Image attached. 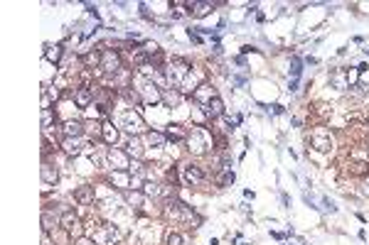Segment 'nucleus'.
<instances>
[{"mask_svg":"<svg viewBox=\"0 0 369 245\" xmlns=\"http://www.w3.org/2000/svg\"><path fill=\"white\" fill-rule=\"evenodd\" d=\"M301 59L298 57H293V69H290V74H293V81H298V76H301Z\"/></svg>","mask_w":369,"mask_h":245,"instance_id":"473e14b6","label":"nucleus"},{"mask_svg":"<svg viewBox=\"0 0 369 245\" xmlns=\"http://www.w3.org/2000/svg\"><path fill=\"white\" fill-rule=\"evenodd\" d=\"M320 201H322V209H325V211H330V214H335V211H337V206H335V203H332L330 199H325V196H322Z\"/></svg>","mask_w":369,"mask_h":245,"instance_id":"72a5a7b5","label":"nucleus"},{"mask_svg":"<svg viewBox=\"0 0 369 245\" xmlns=\"http://www.w3.org/2000/svg\"><path fill=\"white\" fill-rule=\"evenodd\" d=\"M59 226H62V218H57V216L50 214V211L42 214V230H45V233H52V230H57Z\"/></svg>","mask_w":369,"mask_h":245,"instance_id":"6ab92c4d","label":"nucleus"},{"mask_svg":"<svg viewBox=\"0 0 369 245\" xmlns=\"http://www.w3.org/2000/svg\"><path fill=\"white\" fill-rule=\"evenodd\" d=\"M99 69L103 71V74H108V76H116V74H121V57H118V52H114V49H106V52H101V64H99Z\"/></svg>","mask_w":369,"mask_h":245,"instance_id":"20e7f679","label":"nucleus"},{"mask_svg":"<svg viewBox=\"0 0 369 245\" xmlns=\"http://www.w3.org/2000/svg\"><path fill=\"white\" fill-rule=\"evenodd\" d=\"M362 191H364V194H367V196H369V179H367V182H364V186H362Z\"/></svg>","mask_w":369,"mask_h":245,"instance_id":"ea45409f","label":"nucleus"},{"mask_svg":"<svg viewBox=\"0 0 369 245\" xmlns=\"http://www.w3.org/2000/svg\"><path fill=\"white\" fill-rule=\"evenodd\" d=\"M74 245H94L89 238H77V243H74Z\"/></svg>","mask_w":369,"mask_h":245,"instance_id":"4c0bfd02","label":"nucleus"},{"mask_svg":"<svg viewBox=\"0 0 369 245\" xmlns=\"http://www.w3.org/2000/svg\"><path fill=\"white\" fill-rule=\"evenodd\" d=\"M184 140H187V150H190L192 154H204V152L209 150V145H212L209 135H207L202 128H192Z\"/></svg>","mask_w":369,"mask_h":245,"instance_id":"f257e3e1","label":"nucleus"},{"mask_svg":"<svg viewBox=\"0 0 369 245\" xmlns=\"http://www.w3.org/2000/svg\"><path fill=\"white\" fill-rule=\"evenodd\" d=\"M214 96H217V93L212 91V86H209V84H200V86H197V91L192 93V98H195L197 103H202V106H207Z\"/></svg>","mask_w":369,"mask_h":245,"instance_id":"ddd939ff","label":"nucleus"},{"mask_svg":"<svg viewBox=\"0 0 369 245\" xmlns=\"http://www.w3.org/2000/svg\"><path fill=\"white\" fill-rule=\"evenodd\" d=\"M101 138H103L106 145H116L118 142V130L111 125V122H103L101 125Z\"/></svg>","mask_w":369,"mask_h":245,"instance_id":"f3484780","label":"nucleus"},{"mask_svg":"<svg viewBox=\"0 0 369 245\" xmlns=\"http://www.w3.org/2000/svg\"><path fill=\"white\" fill-rule=\"evenodd\" d=\"M310 142H313V147L318 152H330V147H332V138L327 133H313Z\"/></svg>","mask_w":369,"mask_h":245,"instance_id":"f8f14e48","label":"nucleus"},{"mask_svg":"<svg viewBox=\"0 0 369 245\" xmlns=\"http://www.w3.org/2000/svg\"><path fill=\"white\" fill-rule=\"evenodd\" d=\"M330 86L332 89H337V91H347L350 89V76L345 69H335L330 74Z\"/></svg>","mask_w":369,"mask_h":245,"instance_id":"0eeeda50","label":"nucleus"},{"mask_svg":"<svg viewBox=\"0 0 369 245\" xmlns=\"http://www.w3.org/2000/svg\"><path fill=\"white\" fill-rule=\"evenodd\" d=\"M82 138H64V142H62V150L69 154V157H77V154H82Z\"/></svg>","mask_w":369,"mask_h":245,"instance_id":"4468645a","label":"nucleus"},{"mask_svg":"<svg viewBox=\"0 0 369 245\" xmlns=\"http://www.w3.org/2000/svg\"><path fill=\"white\" fill-rule=\"evenodd\" d=\"M52 122H54V113H52V108H42V128H45V130H50V128H52Z\"/></svg>","mask_w":369,"mask_h":245,"instance_id":"c85d7f7f","label":"nucleus"},{"mask_svg":"<svg viewBox=\"0 0 369 245\" xmlns=\"http://www.w3.org/2000/svg\"><path fill=\"white\" fill-rule=\"evenodd\" d=\"M184 182H187L190 186H202L204 184V174H202V169L200 167H184Z\"/></svg>","mask_w":369,"mask_h":245,"instance_id":"9b49d317","label":"nucleus"},{"mask_svg":"<svg viewBox=\"0 0 369 245\" xmlns=\"http://www.w3.org/2000/svg\"><path fill=\"white\" fill-rule=\"evenodd\" d=\"M128 157H135V159L143 157V142L138 140V135L131 138V142H128Z\"/></svg>","mask_w":369,"mask_h":245,"instance_id":"5701e85b","label":"nucleus"},{"mask_svg":"<svg viewBox=\"0 0 369 245\" xmlns=\"http://www.w3.org/2000/svg\"><path fill=\"white\" fill-rule=\"evenodd\" d=\"M62 228L69 230L71 235H79V233H82V221H79V216L74 214V211H64V214H62Z\"/></svg>","mask_w":369,"mask_h":245,"instance_id":"423d86ee","label":"nucleus"},{"mask_svg":"<svg viewBox=\"0 0 369 245\" xmlns=\"http://www.w3.org/2000/svg\"><path fill=\"white\" fill-rule=\"evenodd\" d=\"M234 179H236L234 172H232V169H224V174L219 177V186H229V184H234Z\"/></svg>","mask_w":369,"mask_h":245,"instance_id":"c756f323","label":"nucleus"},{"mask_svg":"<svg viewBox=\"0 0 369 245\" xmlns=\"http://www.w3.org/2000/svg\"><path fill=\"white\" fill-rule=\"evenodd\" d=\"M40 174H42V182L47 184V186H52V184H57V179H59V174H57V169L52 167V165H42V169H40Z\"/></svg>","mask_w":369,"mask_h":245,"instance_id":"aec40b11","label":"nucleus"},{"mask_svg":"<svg viewBox=\"0 0 369 245\" xmlns=\"http://www.w3.org/2000/svg\"><path fill=\"white\" fill-rule=\"evenodd\" d=\"M91 101H94V89L79 86L77 91H74V103H77V108H89Z\"/></svg>","mask_w":369,"mask_h":245,"instance_id":"6e6552de","label":"nucleus"},{"mask_svg":"<svg viewBox=\"0 0 369 245\" xmlns=\"http://www.w3.org/2000/svg\"><path fill=\"white\" fill-rule=\"evenodd\" d=\"M101 230H103V240H108V243L121 240V230H116L114 226H101Z\"/></svg>","mask_w":369,"mask_h":245,"instance_id":"a878e982","label":"nucleus"},{"mask_svg":"<svg viewBox=\"0 0 369 245\" xmlns=\"http://www.w3.org/2000/svg\"><path fill=\"white\" fill-rule=\"evenodd\" d=\"M74 199H77L79 203H84V206L94 203V186H79L77 191H74Z\"/></svg>","mask_w":369,"mask_h":245,"instance_id":"a211bd4d","label":"nucleus"},{"mask_svg":"<svg viewBox=\"0 0 369 245\" xmlns=\"http://www.w3.org/2000/svg\"><path fill=\"white\" fill-rule=\"evenodd\" d=\"M148 142L155 145V147H163V145L168 142V138H165V133H155V130H151V133H148Z\"/></svg>","mask_w":369,"mask_h":245,"instance_id":"bb28decb","label":"nucleus"},{"mask_svg":"<svg viewBox=\"0 0 369 245\" xmlns=\"http://www.w3.org/2000/svg\"><path fill=\"white\" fill-rule=\"evenodd\" d=\"M123 196H126V201L131 203L133 209L143 206V201H145V191H140V189H126V191H123Z\"/></svg>","mask_w":369,"mask_h":245,"instance_id":"2eb2a0df","label":"nucleus"},{"mask_svg":"<svg viewBox=\"0 0 369 245\" xmlns=\"http://www.w3.org/2000/svg\"><path fill=\"white\" fill-rule=\"evenodd\" d=\"M180 101H182V93H180V91H172V89H165V91H163V103H165L168 108L180 106Z\"/></svg>","mask_w":369,"mask_h":245,"instance_id":"412c9836","label":"nucleus"},{"mask_svg":"<svg viewBox=\"0 0 369 245\" xmlns=\"http://www.w3.org/2000/svg\"><path fill=\"white\" fill-rule=\"evenodd\" d=\"M202 110H204V115H207L209 120H219L221 115H224V103H221V98H219V96H214V98L202 108Z\"/></svg>","mask_w":369,"mask_h":245,"instance_id":"1a4fd4ad","label":"nucleus"},{"mask_svg":"<svg viewBox=\"0 0 369 245\" xmlns=\"http://www.w3.org/2000/svg\"><path fill=\"white\" fill-rule=\"evenodd\" d=\"M114 182L126 191V186H128V184H133V177H131V172H114Z\"/></svg>","mask_w":369,"mask_h":245,"instance_id":"393cba45","label":"nucleus"},{"mask_svg":"<svg viewBox=\"0 0 369 245\" xmlns=\"http://www.w3.org/2000/svg\"><path fill=\"white\" fill-rule=\"evenodd\" d=\"M165 245H184V238L177 233V230H170L165 235Z\"/></svg>","mask_w":369,"mask_h":245,"instance_id":"cd10ccee","label":"nucleus"},{"mask_svg":"<svg viewBox=\"0 0 369 245\" xmlns=\"http://www.w3.org/2000/svg\"><path fill=\"white\" fill-rule=\"evenodd\" d=\"M140 15H143L145 20H153V15L148 13V5H145V3H140Z\"/></svg>","mask_w":369,"mask_h":245,"instance_id":"f704fd0d","label":"nucleus"},{"mask_svg":"<svg viewBox=\"0 0 369 245\" xmlns=\"http://www.w3.org/2000/svg\"><path fill=\"white\" fill-rule=\"evenodd\" d=\"M62 130H64V138H82L84 135V125L77 120H67Z\"/></svg>","mask_w":369,"mask_h":245,"instance_id":"dca6fc26","label":"nucleus"},{"mask_svg":"<svg viewBox=\"0 0 369 245\" xmlns=\"http://www.w3.org/2000/svg\"><path fill=\"white\" fill-rule=\"evenodd\" d=\"M364 167H367V165H354V169H352V172H354V174H362V172H364Z\"/></svg>","mask_w":369,"mask_h":245,"instance_id":"58836bf2","label":"nucleus"},{"mask_svg":"<svg viewBox=\"0 0 369 245\" xmlns=\"http://www.w3.org/2000/svg\"><path fill=\"white\" fill-rule=\"evenodd\" d=\"M45 57H47V61L59 64V59H62V47H59V45H47V47H45Z\"/></svg>","mask_w":369,"mask_h":245,"instance_id":"4be33fe9","label":"nucleus"},{"mask_svg":"<svg viewBox=\"0 0 369 245\" xmlns=\"http://www.w3.org/2000/svg\"><path fill=\"white\" fill-rule=\"evenodd\" d=\"M118 128H123L126 133H131V135L135 138L138 133H143V128H145V122H143V118H140V113H135V110L131 108V110H123V113L118 115Z\"/></svg>","mask_w":369,"mask_h":245,"instance_id":"f03ea898","label":"nucleus"},{"mask_svg":"<svg viewBox=\"0 0 369 245\" xmlns=\"http://www.w3.org/2000/svg\"><path fill=\"white\" fill-rule=\"evenodd\" d=\"M145 194H148V196H163V189H160L158 184H153V182H148V184H145Z\"/></svg>","mask_w":369,"mask_h":245,"instance_id":"2f4dec72","label":"nucleus"},{"mask_svg":"<svg viewBox=\"0 0 369 245\" xmlns=\"http://www.w3.org/2000/svg\"><path fill=\"white\" fill-rule=\"evenodd\" d=\"M184 8H187L190 10V15L192 17H197V20H202L204 15H209L212 13V3H195V0H192V3H184Z\"/></svg>","mask_w":369,"mask_h":245,"instance_id":"9d476101","label":"nucleus"},{"mask_svg":"<svg viewBox=\"0 0 369 245\" xmlns=\"http://www.w3.org/2000/svg\"><path fill=\"white\" fill-rule=\"evenodd\" d=\"M165 138H168L170 142H180V140H184L187 135L182 133V128H180V125H170V128L165 130Z\"/></svg>","mask_w":369,"mask_h":245,"instance_id":"b1692460","label":"nucleus"},{"mask_svg":"<svg viewBox=\"0 0 369 245\" xmlns=\"http://www.w3.org/2000/svg\"><path fill=\"white\" fill-rule=\"evenodd\" d=\"M108 165L114 167L116 172H128V167H131L128 152H121L118 147H111L108 150Z\"/></svg>","mask_w":369,"mask_h":245,"instance_id":"39448f33","label":"nucleus"},{"mask_svg":"<svg viewBox=\"0 0 369 245\" xmlns=\"http://www.w3.org/2000/svg\"><path fill=\"white\" fill-rule=\"evenodd\" d=\"M123 96H126V101H131V103H140V101H143L140 91H133V89H126Z\"/></svg>","mask_w":369,"mask_h":245,"instance_id":"7c9ffc66","label":"nucleus"},{"mask_svg":"<svg viewBox=\"0 0 369 245\" xmlns=\"http://www.w3.org/2000/svg\"><path fill=\"white\" fill-rule=\"evenodd\" d=\"M190 69H192V66L184 61V59H172V64H170V69H168V81H170L172 86H182L184 78L192 74Z\"/></svg>","mask_w":369,"mask_h":245,"instance_id":"7ed1b4c3","label":"nucleus"},{"mask_svg":"<svg viewBox=\"0 0 369 245\" xmlns=\"http://www.w3.org/2000/svg\"><path fill=\"white\" fill-rule=\"evenodd\" d=\"M168 179H170V182H172V186H175V184H177V172H175V169H170V172H168Z\"/></svg>","mask_w":369,"mask_h":245,"instance_id":"e433bc0d","label":"nucleus"},{"mask_svg":"<svg viewBox=\"0 0 369 245\" xmlns=\"http://www.w3.org/2000/svg\"><path fill=\"white\" fill-rule=\"evenodd\" d=\"M86 64H101V57H99V54H89V57H86Z\"/></svg>","mask_w":369,"mask_h":245,"instance_id":"c9c22d12","label":"nucleus"}]
</instances>
